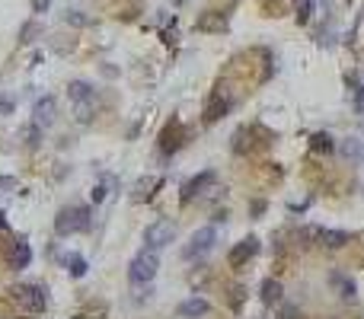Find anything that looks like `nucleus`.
I'll return each instance as SVG.
<instances>
[{"instance_id":"nucleus-1","label":"nucleus","mask_w":364,"mask_h":319,"mask_svg":"<svg viewBox=\"0 0 364 319\" xmlns=\"http://www.w3.org/2000/svg\"><path fill=\"white\" fill-rule=\"evenodd\" d=\"M67 96H70V102H74L77 121H89V118L96 115V106H99V99H96V89L89 86V83L74 80V83L67 86Z\"/></svg>"},{"instance_id":"nucleus-2","label":"nucleus","mask_w":364,"mask_h":319,"mask_svg":"<svg viewBox=\"0 0 364 319\" xmlns=\"http://www.w3.org/2000/svg\"><path fill=\"white\" fill-rule=\"evenodd\" d=\"M157 268H160L157 249H140V252L131 259V268H128V278H131V284H147V281L157 278Z\"/></svg>"},{"instance_id":"nucleus-3","label":"nucleus","mask_w":364,"mask_h":319,"mask_svg":"<svg viewBox=\"0 0 364 319\" xmlns=\"http://www.w3.org/2000/svg\"><path fill=\"white\" fill-rule=\"evenodd\" d=\"M89 227V211L80 208V204H74V208H64L61 214H57L55 220V230L61 236H70V233H80V230Z\"/></svg>"},{"instance_id":"nucleus-4","label":"nucleus","mask_w":364,"mask_h":319,"mask_svg":"<svg viewBox=\"0 0 364 319\" xmlns=\"http://www.w3.org/2000/svg\"><path fill=\"white\" fill-rule=\"evenodd\" d=\"M13 300H16L26 313H42L45 310V291L38 284H16L13 287Z\"/></svg>"},{"instance_id":"nucleus-5","label":"nucleus","mask_w":364,"mask_h":319,"mask_svg":"<svg viewBox=\"0 0 364 319\" xmlns=\"http://www.w3.org/2000/svg\"><path fill=\"white\" fill-rule=\"evenodd\" d=\"M217 242V230L214 227H202L192 233L189 246H185V259H202V255H208L211 249H214Z\"/></svg>"},{"instance_id":"nucleus-6","label":"nucleus","mask_w":364,"mask_h":319,"mask_svg":"<svg viewBox=\"0 0 364 319\" xmlns=\"http://www.w3.org/2000/svg\"><path fill=\"white\" fill-rule=\"evenodd\" d=\"M172 236H176V227H172L170 220H157V223H150V227L144 230L147 249H163V246H170Z\"/></svg>"},{"instance_id":"nucleus-7","label":"nucleus","mask_w":364,"mask_h":319,"mask_svg":"<svg viewBox=\"0 0 364 319\" xmlns=\"http://www.w3.org/2000/svg\"><path fill=\"white\" fill-rule=\"evenodd\" d=\"M57 115V102L51 99V96H45V99L35 102V108H32V125L35 128H48L51 121H55Z\"/></svg>"},{"instance_id":"nucleus-8","label":"nucleus","mask_w":364,"mask_h":319,"mask_svg":"<svg viewBox=\"0 0 364 319\" xmlns=\"http://www.w3.org/2000/svg\"><path fill=\"white\" fill-rule=\"evenodd\" d=\"M259 252V240L255 236H249V240H243V242H236L233 249H230V265L233 268H240V265H246L253 255Z\"/></svg>"},{"instance_id":"nucleus-9","label":"nucleus","mask_w":364,"mask_h":319,"mask_svg":"<svg viewBox=\"0 0 364 319\" xmlns=\"http://www.w3.org/2000/svg\"><path fill=\"white\" fill-rule=\"evenodd\" d=\"M29 262H32L29 242H26V240H16V242H13V249H10V268H13V272H19V268H26Z\"/></svg>"},{"instance_id":"nucleus-10","label":"nucleus","mask_w":364,"mask_h":319,"mask_svg":"<svg viewBox=\"0 0 364 319\" xmlns=\"http://www.w3.org/2000/svg\"><path fill=\"white\" fill-rule=\"evenodd\" d=\"M211 182H214V172H211V169L202 172V176H195L192 182H185L182 185V201H192L195 195H202V189H208Z\"/></svg>"},{"instance_id":"nucleus-11","label":"nucleus","mask_w":364,"mask_h":319,"mask_svg":"<svg viewBox=\"0 0 364 319\" xmlns=\"http://www.w3.org/2000/svg\"><path fill=\"white\" fill-rule=\"evenodd\" d=\"M208 310H211L208 300H202V297H189L182 306H179V316H185V319H198V316H208Z\"/></svg>"},{"instance_id":"nucleus-12","label":"nucleus","mask_w":364,"mask_h":319,"mask_svg":"<svg viewBox=\"0 0 364 319\" xmlns=\"http://www.w3.org/2000/svg\"><path fill=\"white\" fill-rule=\"evenodd\" d=\"M329 284L336 287V293H338V297H345V300H351V297H355V291H358L355 281H351L348 274H342V272H332L329 274Z\"/></svg>"},{"instance_id":"nucleus-13","label":"nucleus","mask_w":364,"mask_h":319,"mask_svg":"<svg viewBox=\"0 0 364 319\" xmlns=\"http://www.w3.org/2000/svg\"><path fill=\"white\" fill-rule=\"evenodd\" d=\"M230 108V99L224 93H217V96H211V102H208V108H204V121H217L224 112Z\"/></svg>"},{"instance_id":"nucleus-14","label":"nucleus","mask_w":364,"mask_h":319,"mask_svg":"<svg viewBox=\"0 0 364 319\" xmlns=\"http://www.w3.org/2000/svg\"><path fill=\"white\" fill-rule=\"evenodd\" d=\"M179 138H182V128H179V121H170V125H166V131H163V138H160V140H163L160 147H163L166 153H172L179 144H182Z\"/></svg>"},{"instance_id":"nucleus-15","label":"nucleus","mask_w":364,"mask_h":319,"mask_svg":"<svg viewBox=\"0 0 364 319\" xmlns=\"http://www.w3.org/2000/svg\"><path fill=\"white\" fill-rule=\"evenodd\" d=\"M319 242H323L326 249H342L345 242H348V233H345V230H319Z\"/></svg>"},{"instance_id":"nucleus-16","label":"nucleus","mask_w":364,"mask_h":319,"mask_svg":"<svg viewBox=\"0 0 364 319\" xmlns=\"http://www.w3.org/2000/svg\"><path fill=\"white\" fill-rule=\"evenodd\" d=\"M281 300V284L275 278H268V281H262V303H278Z\"/></svg>"},{"instance_id":"nucleus-17","label":"nucleus","mask_w":364,"mask_h":319,"mask_svg":"<svg viewBox=\"0 0 364 319\" xmlns=\"http://www.w3.org/2000/svg\"><path fill=\"white\" fill-rule=\"evenodd\" d=\"M313 150L316 153H332L336 150V144H332L329 134H313Z\"/></svg>"},{"instance_id":"nucleus-18","label":"nucleus","mask_w":364,"mask_h":319,"mask_svg":"<svg viewBox=\"0 0 364 319\" xmlns=\"http://www.w3.org/2000/svg\"><path fill=\"white\" fill-rule=\"evenodd\" d=\"M157 185H160V179H140V185H138V191H134V198H138V201L150 198V195H153L150 189H157Z\"/></svg>"},{"instance_id":"nucleus-19","label":"nucleus","mask_w":364,"mask_h":319,"mask_svg":"<svg viewBox=\"0 0 364 319\" xmlns=\"http://www.w3.org/2000/svg\"><path fill=\"white\" fill-rule=\"evenodd\" d=\"M67 268L74 278H83L87 274V259H80V255H67Z\"/></svg>"},{"instance_id":"nucleus-20","label":"nucleus","mask_w":364,"mask_h":319,"mask_svg":"<svg viewBox=\"0 0 364 319\" xmlns=\"http://www.w3.org/2000/svg\"><path fill=\"white\" fill-rule=\"evenodd\" d=\"M313 16V0H297V23H307Z\"/></svg>"},{"instance_id":"nucleus-21","label":"nucleus","mask_w":364,"mask_h":319,"mask_svg":"<svg viewBox=\"0 0 364 319\" xmlns=\"http://www.w3.org/2000/svg\"><path fill=\"white\" fill-rule=\"evenodd\" d=\"M345 157H358V160H364V147L358 144V140H345Z\"/></svg>"},{"instance_id":"nucleus-22","label":"nucleus","mask_w":364,"mask_h":319,"mask_svg":"<svg viewBox=\"0 0 364 319\" xmlns=\"http://www.w3.org/2000/svg\"><path fill=\"white\" fill-rule=\"evenodd\" d=\"M198 26H202V29H224V26H227V19H224V16H204Z\"/></svg>"},{"instance_id":"nucleus-23","label":"nucleus","mask_w":364,"mask_h":319,"mask_svg":"<svg viewBox=\"0 0 364 319\" xmlns=\"http://www.w3.org/2000/svg\"><path fill=\"white\" fill-rule=\"evenodd\" d=\"M48 6H51V0H32V10L35 13H45Z\"/></svg>"},{"instance_id":"nucleus-24","label":"nucleus","mask_w":364,"mask_h":319,"mask_svg":"<svg viewBox=\"0 0 364 319\" xmlns=\"http://www.w3.org/2000/svg\"><path fill=\"white\" fill-rule=\"evenodd\" d=\"M102 198H106V182H99L93 189V201H102Z\"/></svg>"},{"instance_id":"nucleus-25","label":"nucleus","mask_w":364,"mask_h":319,"mask_svg":"<svg viewBox=\"0 0 364 319\" xmlns=\"http://www.w3.org/2000/svg\"><path fill=\"white\" fill-rule=\"evenodd\" d=\"M13 112V102L10 99H4V96H0V115H10Z\"/></svg>"},{"instance_id":"nucleus-26","label":"nucleus","mask_w":364,"mask_h":319,"mask_svg":"<svg viewBox=\"0 0 364 319\" xmlns=\"http://www.w3.org/2000/svg\"><path fill=\"white\" fill-rule=\"evenodd\" d=\"M281 319H294V310H291V306H285V313H281Z\"/></svg>"},{"instance_id":"nucleus-27","label":"nucleus","mask_w":364,"mask_h":319,"mask_svg":"<svg viewBox=\"0 0 364 319\" xmlns=\"http://www.w3.org/2000/svg\"><path fill=\"white\" fill-rule=\"evenodd\" d=\"M6 227V214H4V211H0V230H4Z\"/></svg>"},{"instance_id":"nucleus-28","label":"nucleus","mask_w":364,"mask_h":319,"mask_svg":"<svg viewBox=\"0 0 364 319\" xmlns=\"http://www.w3.org/2000/svg\"><path fill=\"white\" fill-rule=\"evenodd\" d=\"M74 319H87V316H74Z\"/></svg>"},{"instance_id":"nucleus-29","label":"nucleus","mask_w":364,"mask_h":319,"mask_svg":"<svg viewBox=\"0 0 364 319\" xmlns=\"http://www.w3.org/2000/svg\"><path fill=\"white\" fill-rule=\"evenodd\" d=\"M179 4H182V0H179Z\"/></svg>"}]
</instances>
